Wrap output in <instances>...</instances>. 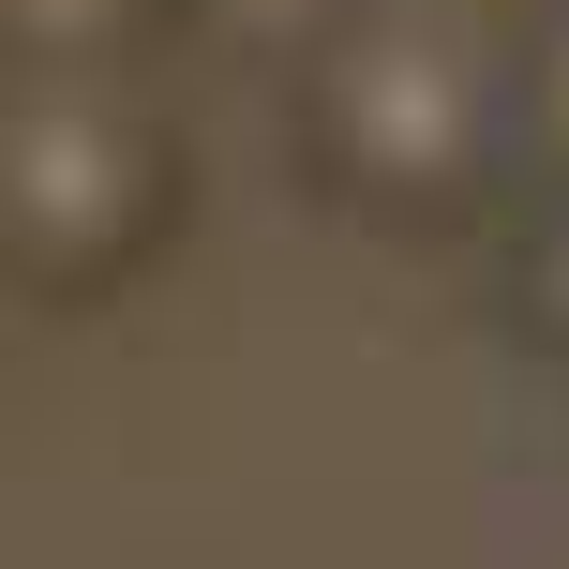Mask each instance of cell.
Wrapping results in <instances>:
<instances>
[{"label":"cell","instance_id":"cell-1","mask_svg":"<svg viewBox=\"0 0 569 569\" xmlns=\"http://www.w3.org/2000/svg\"><path fill=\"white\" fill-rule=\"evenodd\" d=\"M300 150L375 226H450L510 166H540L525 150V46L450 0H375L300 60Z\"/></svg>","mask_w":569,"mask_h":569},{"label":"cell","instance_id":"cell-2","mask_svg":"<svg viewBox=\"0 0 569 569\" xmlns=\"http://www.w3.org/2000/svg\"><path fill=\"white\" fill-rule=\"evenodd\" d=\"M180 226V120L136 76H16L0 106V240L30 300H106Z\"/></svg>","mask_w":569,"mask_h":569},{"label":"cell","instance_id":"cell-3","mask_svg":"<svg viewBox=\"0 0 569 569\" xmlns=\"http://www.w3.org/2000/svg\"><path fill=\"white\" fill-rule=\"evenodd\" d=\"M150 16H166V0H0L16 76H136Z\"/></svg>","mask_w":569,"mask_h":569},{"label":"cell","instance_id":"cell-4","mask_svg":"<svg viewBox=\"0 0 569 569\" xmlns=\"http://www.w3.org/2000/svg\"><path fill=\"white\" fill-rule=\"evenodd\" d=\"M510 330L569 360V196H540V210L510 226Z\"/></svg>","mask_w":569,"mask_h":569},{"label":"cell","instance_id":"cell-5","mask_svg":"<svg viewBox=\"0 0 569 569\" xmlns=\"http://www.w3.org/2000/svg\"><path fill=\"white\" fill-rule=\"evenodd\" d=\"M180 16H210V46H270V60H315L345 16H375V0H180Z\"/></svg>","mask_w":569,"mask_h":569},{"label":"cell","instance_id":"cell-6","mask_svg":"<svg viewBox=\"0 0 569 569\" xmlns=\"http://www.w3.org/2000/svg\"><path fill=\"white\" fill-rule=\"evenodd\" d=\"M525 150H540V180L569 196V16L525 30Z\"/></svg>","mask_w":569,"mask_h":569},{"label":"cell","instance_id":"cell-7","mask_svg":"<svg viewBox=\"0 0 569 569\" xmlns=\"http://www.w3.org/2000/svg\"><path fill=\"white\" fill-rule=\"evenodd\" d=\"M450 16H480V30H510V46H525V30H555L569 0H450Z\"/></svg>","mask_w":569,"mask_h":569}]
</instances>
